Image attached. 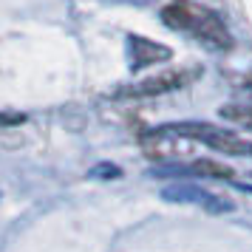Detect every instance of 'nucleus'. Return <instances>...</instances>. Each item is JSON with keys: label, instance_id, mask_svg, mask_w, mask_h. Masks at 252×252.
Listing matches in <instances>:
<instances>
[{"label": "nucleus", "instance_id": "nucleus-1", "mask_svg": "<svg viewBox=\"0 0 252 252\" xmlns=\"http://www.w3.org/2000/svg\"><path fill=\"white\" fill-rule=\"evenodd\" d=\"M161 20H164V26H170L176 32L193 34L198 43H204L210 48L232 46V34L224 26V20L216 12L204 9V6H195V3H187V0H176V3L161 9Z\"/></svg>", "mask_w": 252, "mask_h": 252}, {"label": "nucleus", "instance_id": "nucleus-2", "mask_svg": "<svg viewBox=\"0 0 252 252\" xmlns=\"http://www.w3.org/2000/svg\"><path fill=\"white\" fill-rule=\"evenodd\" d=\"M153 133L201 142L207 148L218 150V153H229V156H252V136L238 133V130H227V127H218V125H210V122H176V125H164L159 130H153Z\"/></svg>", "mask_w": 252, "mask_h": 252}, {"label": "nucleus", "instance_id": "nucleus-3", "mask_svg": "<svg viewBox=\"0 0 252 252\" xmlns=\"http://www.w3.org/2000/svg\"><path fill=\"white\" fill-rule=\"evenodd\" d=\"M201 71L198 68H170V71H161L156 77H148L142 82H133L119 91V96H159V94H170V91H179L184 85L198 77Z\"/></svg>", "mask_w": 252, "mask_h": 252}, {"label": "nucleus", "instance_id": "nucleus-4", "mask_svg": "<svg viewBox=\"0 0 252 252\" xmlns=\"http://www.w3.org/2000/svg\"><path fill=\"white\" fill-rule=\"evenodd\" d=\"M161 195L167 201H173V204H198L204 210H210V213H229L232 210V201L210 193V190H204V187H198L193 182H176L170 187H164Z\"/></svg>", "mask_w": 252, "mask_h": 252}, {"label": "nucleus", "instance_id": "nucleus-5", "mask_svg": "<svg viewBox=\"0 0 252 252\" xmlns=\"http://www.w3.org/2000/svg\"><path fill=\"white\" fill-rule=\"evenodd\" d=\"M127 48H130V65L133 68H145V65H153V63H164V60L173 57V51L161 43H153L148 37L130 34L127 37Z\"/></svg>", "mask_w": 252, "mask_h": 252}, {"label": "nucleus", "instance_id": "nucleus-6", "mask_svg": "<svg viewBox=\"0 0 252 252\" xmlns=\"http://www.w3.org/2000/svg\"><path fill=\"white\" fill-rule=\"evenodd\" d=\"M190 173H201V176H213V179H235V173L229 170L227 164H218V161H210V159H198L190 164Z\"/></svg>", "mask_w": 252, "mask_h": 252}, {"label": "nucleus", "instance_id": "nucleus-7", "mask_svg": "<svg viewBox=\"0 0 252 252\" xmlns=\"http://www.w3.org/2000/svg\"><path fill=\"white\" fill-rule=\"evenodd\" d=\"M221 116L229 119V122H238V125L252 127V105H224V108H221Z\"/></svg>", "mask_w": 252, "mask_h": 252}, {"label": "nucleus", "instance_id": "nucleus-8", "mask_svg": "<svg viewBox=\"0 0 252 252\" xmlns=\"http://www.w3.org/2000/svg\"><path fill=\"white\" fill-rule=\"evenodd\" d=\"M0 122H17V119H3V116H0Z\"/></svg>", "mask_w": 252, "mask_h": 252}]
</instances>
